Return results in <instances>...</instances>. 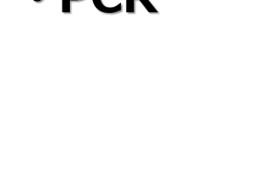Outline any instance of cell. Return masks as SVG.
<instances>
[{
  "label": "cell",
  "mask_w": 256,
  "mask_h": 192,
  "mask_svg": "<svg viewBox=\"0 0 256 192\" xmlns=\"http://www.w3.org/2000/svg\"><path fill=\"white\" fill-rule=\"evenodd\" d=\"M141 4L144 6V8L147 10L148 12L149 13H158L157 10L155 8L152 3L149 2V0H139Z\"/></svg>",
  "instance_id": "obj_2"
},
{
  "label": "cell",
  "mask_w": 256,
  "mask_h": 192,
  "mask_svg": "<svg viewBox=\"0 0 256 192\" xmlns=\"http://www.w3.org/2000/svg\"><path fill=\"white\" fill-rule=\"evenodd\" d=\"M33 1L35 2H41L42 0H33Z\"/></svg>",
  "instance_id": "obj_4"
},
{
  "label": "cell",
  "mask_w": 256,
  "mask_h": 192,
  "mask_svg": "<svg viewBox=\"0 0 256 192\" xmlns=\"http://www.w3.org/2000/svg\"><path fill=\"white\" fill-rule=\"evenodd\" d=\"M94 6L96 8V9L99 11L105 14H114L122 10V4L119 3L116 6H112V7H108L103 4L102 0H92Z\"/></svg>",
  "instance_id": "obj_1"
},
{
  "label": "cell",
  "mask_w": 256,
  "mask_h": 192,
  "mask_svg": "<svg viewBox=\"0 0 256 192\" xmlns=\"http://www.w3.org/2000/svg\"><path fill=\"white\" fill-rule=\"evenodd\" d=\"M126 12L134 13V0H126Z\"/></svg>",
  "instance_id": "obj_3"
}]
</instances>
